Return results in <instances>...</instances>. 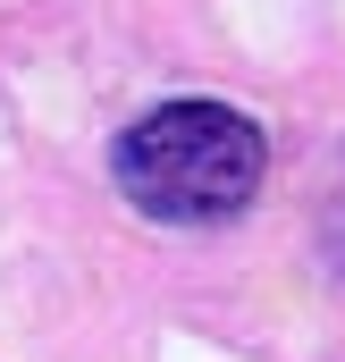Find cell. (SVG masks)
I'll return each mask as SVG.
<instances>
[{
  "label": "cell",
  "instance_id": "6da1fadb",
  "mask_svg": "<svg viewBox=\"0 0 345 362\" xmlns=\"http://www.w3.org/2000/svg\"><path fill=\"white\" fill-rule=\"evenodd\" d=\"M110 169H118V194L144 219H160V228H211V219H236L261 194L269 144L228 101H160V110H144L118 135Z\"/></svg>",
  "mask_w": 345,
  "mask_h": 362
}]
</instances>
